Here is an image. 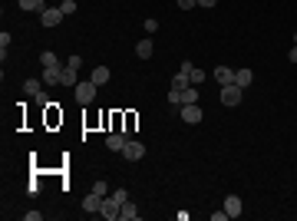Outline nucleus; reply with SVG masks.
Returning <instances> with one entry per match:
<instances>
[{"instance_id": "c756f323", "label": "nucleus", "mask_w": 297, "mask_h": 221, "mask_svg": "<svg viewBox=\"0 0 297 221\" xmlns=\"http://www.w3.org/2000/svg\"><path fill=\"white\" fill-rule=\"evenodd\" d=\"M175 3H178V7H182V10H192V7H195L198 0H175Z\"/></svg>"}, {"instance_id": "7c9ffc66", "label": "nucleus", "mask_w": 297, "mask_h": 221, "mask_svg": "<svg viewBox=\"0 0 297 221\" xmlns=\"http://www.w3.org/2000/svg\"><path fill=\"white\" fill-rule=\"evenodd\" d=\"M218 0H198V7H215Z\"/></svg>"}, {"instance_id": "a211bd4d", "label": "nucleus", "mask_w": 297, "mask_h": 221, "mask_svg": "<svg viewBox=\"0 0 297 221\" xmlns=\"http://www.w3.org/2000/svg\"><path fill=\"white\" fill-rule=\"evenodd\" d=\"M119 218H122V221H135V218H139V208H135V201H126V205H122Z\"/></svg>"}, {"instance_id": "6e6552de", "label": "nucleus", "mask_w": 297, "mask_h": 221, "mask_svg": "<svg viewBox=\"0 0 297 221\" xmlns=\"http://www.w3.org/2000/svg\"><path fill=\"white\" fill-rule=\"evenodd\" d=\"M129 142V132H112V135H106V149L109 152H122V145Z\"/></svg>"}, {"instance_id": "f257e3e1", "label": "nucleus", "mask_w": 297, "mask_h": 221, "mask_svg": "<svg viewBox=\"0 0 297 221\" xmlns=\"http://www.w3.org/2000/svg\"><path fill=\"white\" fill-rule=\"evenodd\" d=\"M73 89H76V102H79V106H89V102L96 99V89L99 86L93 83V79H83V83H76Z\"/></svg>"}, {"instance_id": "5701e85b", "label": "nucleus", "mask_w": 297, "mask_h": 221, "mask_svg": "<svg viewBox=\"0 0 297 221\" xmlns=\"http://www.w3.org/2000/svg\"><path fill=\"white\" fill-rule=\"evenodd\" d=\"M60 10H63L66 17H73V13H76V0H63V3H60Z\"/></svg>"}, {"instance_id": "bb28decb", "label": "nucleus", "mask_w": 297, "mask_h": 221, "mask_svg": "<svg viewBox=\"0 0 297 221\" xmlns=\"http://www.w3.org/2000/svg\"><path fill=\"white\" fill-rule=\"evenodd\" d=\"M66 66H73V69H79V66H83V60H79V56L73 53V56H69V60H66Z\"/></svg>"}, {"instance_id": "2eb2a0df", "label": "nucleus", "mask_w": 297, "mask_h": 221, "mask_svg": "<svg viewBox=\"0 0 297 221\" xmlns=\"http://www.w3.org/2000/svg\"><path fill=\"white\" fill-rule=\"evenodd\" d=\"M192 86V79H188V73L185 69H178L175 76H172V89H178V93H182V89H188Z\"/></svg>"}, {"instance_id": "39448f33", "label": "nucleus", "mask_w": 297, "mask_h": 221, "mask_svg": "<svg viewBox=\"0 0 297 221\" xmlns=\"http://www.w3.org/2000/svg\"><path fill=\"white\" fill-rule=\"evenodd\" d=\"M63 17H66V13L60 10V7H46V10L40 13V27H56Z\"/></svg>"}, {"instance_id": "7ed1b4c3", "label": "nucleus", "mask_w": 297, "mask_h": 221, "mask_svg": "<svg viewBox=\"0 0 297 221\" xmlns=\"http://www.w3.org/2000/svg\"><path fill=\"white\" fill-rule=\"evenodd\" d=\"M178 116H182V122H188V126H198V122L205 119V112L198 109V102H192V106H182V109H178Z\"/></svg>"}, {"instance_id": "423d86ee", "label": "nucleus", "mask_w": 297, "mask_h": 221, "mask_svg": "<svg viewBox=\"0 0 297 221\" xmlns=\"http://www.w3.org/2000/svg\"><path fill=\"white\" fill-rule=\"evenodd\" d=\"M122 155H126L129 162H139V158L145 155V145H142V142H132V139H129V142L122 145Z\"/></svg>"}, {"instance_id": "473e14b6", "label": "nucleus", "mask_w": 297, "mask_h": 221, "mask_svg": "<svg viewBox=\"0 0 297 221\" xmlns=\"http://www.w3.org/2000/svg\"><path fill=\"white\" fill-rule=\"evenodd\" d=\"M294 43H297V33H294Z\"/></svg>"}, {"instance_id": "1a4fd4ad", "label": "nucleus", "mask_w": 297, "mask_h": 221, "mask_svg": "<svg viewBox=\"0 0 297 221\" xmlns=\"http://www.w3.org/2000/svg\"><path fill=\"white\" fill-rule=\"evenodd\" d=\"M221 208L228 211V218H238V215H241V208H244V201L238 198V195H228V198H225V205H221Z\"/></svg>"}, {"instance_id": "f3484780", "label": "nucleus", "mask_w": 297, "mask_h": 221, "mask_svg": "<svg viewBox=\"0 0 297 221\" xmlns=\"http://www.w3.org/2000/svg\"><path fill=\"white\" fill-rule=\"evenodd\" d=\"M135 53H139V60H149V56L155 53L152 40H149V36H145V40H139V46H135Z\"/></svg>"}, {"instance_id": "20e7f679", "label": "nucleus", "mask_w": 297, "mask_h": 221, "mask_svg": "<svg viewBox=\"0 0 297 221\" xmlns=\"http://www.w3.org/2000/svg\"><path fill=\"white\" fill-rule=\"evenodd\" d=\"M119 211H122V205H119V201H116V198H112V195H106V198H102V211H99L102 218L116 221V218H119Z\"/></svg>"}, {"instance_id": "9b49d317", "label": "nucleus", "mask_w": 297, "mask_h": 221, "mask_svg": "<svg viewBox=\"0 0 297 221\" xmlns=\"http://www.w3.org/2000/svg\"><path fill=\"white\" fill-rule=\"evenodd\" d=\"M234 83H238L241 89H248V86L254 83V73H251L248 66H244V69H234Z\"/></svg>"}, {"instance_id": "412c9836", "label": "nucleus", "mask_w": 297, "mask_h": 221, "mask_svg": "<svg viewBox=\"0 0 297 221\" xmlns=\"http://www.w3.org/2000/svg\"><path fill=\"white\" fill-rule=\"evenodd\" d=\"M40 63H43V66H60V56L56 53H40Z\"/></svg>"}, {"instance_id": "4be33fe9", "label": "nucleus", "mask_w": 297, "mask_h": 221, "mask_svg": "<svg viewBox=\"0 0 297 221\" xmlns=\"http://www.w3.org/2000/svg\"><path fill=\"white\" fill-rule=\"evenodd\" d=\"M188 79H192V86H198V83H205V69L192 66V73H188Z\"/></svg>"}, {"instance_id": "ddd939ff", "label": "nucleus", "mask_w": 297, "mask_h": 221, "mask_svg": "<svg viewBox=\"0 0 297 221\" xmlns=\"http://www.w3.org/2000/svg\"><path fill=\"white\" fill-rule=\"evenodd\" d=\"M215 79H218V86H228V83H234V69L218 66V69H215Z\"/></svg>"}, {"instance_id": "0eeeda50", "label": "nucleus", "mask_w": 297, "mask_h": 221, "mask_svg": "<svg viewBox=\"0 0 297 221\" xmlns=\"http://www.w3.org/2000/svg\"><path fill=\"white\" fill-rule=\"evenodd\" d=\"M83 211H86V215H99V211H102V195L89 191L86 198H83Z\"/></svg>"}, {"instance_id": "cd10ccee", "label": "nucleus", "mask_w": 297, "mask_h": 221, "mask_svg": "<svg viewBox=\"0 0 297 221\" xmlns=\"http://www.w3.org/2000/svg\"><path fill=\"white\" fill-rule=\"evenodd\" d=\"M7 46H10V33H0V50H3V56H7Z\"/></svg>"}, {"instance_id": "dca6fc26", "label": "nucleus", "mask_w": 297, "mask_h": 221, "mask_svg": "<svg viewBox=\"0 0 297 221\" xmlns=\"http://www.w3.org/2000/svg\"><path fill=\"white\" fill-rule=\"evenodd\" d=\"M76 69L73 66H63V73H60V86H76Z\"/></svg>"}, {"instance_id": "6ab92c4d", "label": "nucleus", "mask_w": 297, "mask_h": 221, "mask_svg": "<svg viewBox=\"0 0 297 221\" xmlns=\"http://www.w3.org/2000/svg\"><path fill=\"white\" fill-rule=\"evenodd\" d=\"M178 99H182V106H192V102H198V86H188L178 93Z\"/></svg>"}, {"instance_id": "a878e982", "label": "nucleus", "mask_w": 297, "mask_h": 221, "mask_svg": "<svg viewBox=\"0 0 297 221\" xmlns=\"http://www.w3.org/2000/svg\"><path fill=\"white\" fill-rule=\"evenodd\" d=\"M142 27H145V33H155V30H159V20H155V17H149Z\"/></svg>"}, {"instance_id": "4468645a", "label": "nucleus", "mask_w": 297, "mask_h": 221, "mask_svg": "<svg viewBox=\"0 0 297 221\" xmlns=\"http://www.w3.org/2000/svg\"><path fill=\"white\" fill-rule=\"evenodd\" d=\"M17 3H20V10H27V13H43L46 10V3H43V0H17Z\"/></svg>"}, {"instance_id": "9d476101", "label": "nucleus", "mask_w": 297, "mask_h": 221, "mask_svg": "<svg viewBox=\"0 0 297 221\" xmlns=\"http://www.w3.org/2000/svg\"><path fill=\"white\" fill-rule=\"evenodd\" d=\"M60 73H63L60 66H43V76L40 79H43L46 86H60Z\"/></svg>"}, {"instance_id": "f8f14e48", "label": "nucleus", "mask_w": 297, "mask_h": 221, "mask_svg": "<svg viewBox=\"0 0 297 221\" xmlns=\"http://www.w3.org/2000/svg\"><path fill=\"white\" fill-rule=\"evenodd\" d=\"M109 76H112V73H109V66H96V69H93V76H89V79H93L96 86H106V83H109Z\"/></svg>"}, {"instance_id": "aec40b11", "label": "nucleus", "mask_w": 297, "mask_h": 221, "mask_svg": "<svg viewBox=\"0 0 297 221\" xmlns=\"http://www.w3.org/2000/svg\"><path fill=\"white\" fill-rule=\"evenodd\" d=\"M23 93H27V96H40V93H43V79H27V83H23Z\"/></svg>"}, {"instance_id": "c85d7f7f", "label": "nucleus", "mask_w": 297, "mask_h": 221, "mask_svg": "<svg viewBox=\"0 0 297 221\" xmlns=\"http://www.w3.org/2000/svg\"><path fill=\"white\" fill-rule=\"evenodd\" d=\"M211 221H228V211L221 208V211H211Z\"/></svg>"}, {"instance_id": "b1692460", "label": "nucleus", "mask_w": 297, "mask_h": 221, "mask_svg": "<svg viewBox=\"0 0 297 221\" xmlns=\"http://www.w3.org/2000/svg\"><path fill=\"white\" fill-rule=\"evenodd\" d=\"M93 191H96V195H102V198H106V195H109V185H106V182H96V185H93Z\"/></svg>"}, {"instance_id": "f03ea898", "label": "nucleus", "mask_w": 297, "mask_h": 221, "mask_svg": "<svg viewBox=\"0 0 297 221\" xmlns=\"http://www.w3.org/2000/svg\"><path fill=\"white\" fill-rule=\"evenodd\" d=\"M241 93H244V89L238 86V83L221 86V106H238V102H241Z\"/></svg>"}, {"instance_id": "393cba45", "label": "nucleus", "mask_w": 297, "mask_h": 221, "mask_svg": "<svg viewBox=\"0 0 297 221\" xmlns=\"http://www.w3.org/2000/svg\"><path fill=\"white\" fill-rule=\"evenodd\" d=\"M112 198L119 201V205H126V201H129V195H126V188H116V191H112Z\"/></svg>"}, {"instance_id": "2f4dec72", "label": "nucleus", "mask_w": 297, "mask_h": 221, "mask_svg": "<svg viewBox=\"0 0 297 221\" xmlns=\"http://www.w3.org/2000/svg\"><path fill=\"white\" fill-rule=\"evenodd\" d=\"M287 60H291V63H297V43H294V50L287 53Z\"/></svg>"}]
</instances>
